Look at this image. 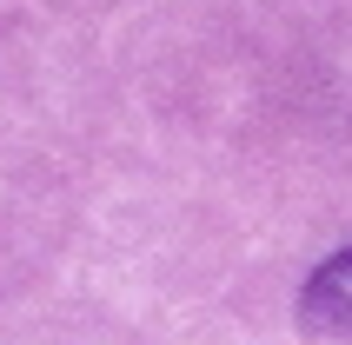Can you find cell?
<instances>
[{"label":"cell","instance_id":"1","mask_svg":"<svg viewBox=\"0 0 352 345\" xmlns=\"http://www.w3.org/2000/svg\"><path fill=\"white\" fill-rule=\"evenodd\" d=\"M299 319H306V332H352V246L306 279Z\"/></svg>","mask_w":352,"mask_h":345}]
</instances>
